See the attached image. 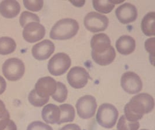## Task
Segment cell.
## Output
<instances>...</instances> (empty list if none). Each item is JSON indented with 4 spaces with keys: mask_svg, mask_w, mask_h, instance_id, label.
Listing matches in <instances>:
<instances>
[{
    "mask_svg": "<svg viewBox=\"0 0 155 130\" xmlns=\"http://www.w3.org/2000/svg\"><path fill=\"white\" fill-rule=\"evenodd\" d=\"M61 111V117L58 124L71 122L75 118V110L70 104L64 103L59 106Z\"/></svg>",
    "mask_w": 155,
    "mask_h": 130,
    "instance_id": "ffe728a7",
    "label": "cell"
},
{
    "mask_svg": "<svg viewBox=\"0 0 155 130\" xmlns=\"http://www.w3.org/2000/svg\"><path fill=\"white\" fill-rule=\"evenodd\" d=\"M3 130H17V127L14 122L12 120H10L6 128Z\"/></svg>",
    "mask_w": 155,
    "mask_h": 130,
    "instance_id": "d6a6232c",
    "label": "cell"
},
{
    "mask_svg": "<svg viewBox=\"0 0 155 130\" xmlns=\"http://www.w3.org/2000/svg\"><path fill=\"white\" fill-rule=\"evenodd\" d=\"M68 96V90L65 84L62 82H57L56 91L52 95V98L58 103H62L64 102Z\"/></svg>",
    "mask_w": 155,
    "mask_h": 130,
    "instance_id": "603a6c76",
    "label": "cell"
},
{
    "mask_svg": "<svg viewBox=\"0 0 155 130\" xmlns=\"http://www.w3.org/2000/svg\"><path fill=\"white\" fill-rule=\"evenodd\" d=\"M71 3L76 7H83L84 5L85 1H70Z\"/></svg>",
    "mask_w": 155,
    "mask_h": 130,
    "instance_id": "836d02e7",
    "label": "cell"
},
{
    "mask_svg": "<svg viewBox=\"0 0 155 130\" xmlns=\"http://www.w3.org/2000/svg\"><path fill=\"white\" fill-rule=\"evenodd\" d=\"M7 88V83L3 77L0 76V95L4 93Z\"/></svg>",
    "mask_w": 155,
    "mask_h": 130,
    "instance_id": "1f68e13d",
    "label": "cell"
},
{
    "mask_svg": "<svg viewBox=\"0 0 155 130\" xmlns=\"http://www.w3.org/2000/svg\"><path fill=\"white\" fill-rule=\"evenodd\" d=\"M10 120V115L4 103L0 100V130L6 128Z\"/></svg>",
    "mask_w": 155,
    "mask_h": 130,
    "instance_id": "4316f807",
    "label": "cell"
},
{
    "mask_svg": "<svg viewBox=\"0 0 155 130\" xmlns=\"http://www.w3.org/2000/svg\"><path fill=\"white\" fill-rule=\"evenodd\" d=\"M79 24L77 21L67 18L58 21L52 28L49 36L55 40H66L74 37L78 34Z\"/></svg>",
    "mask_w": 155,
    "mask_h": 130,
    "instance_id": "7a4b0ae2",
    "label": "cell"
},
{
    "mask_svg": "<svg viewBox=\"0 0 155 130\" xmlns=\"http://www.w3.org/2000/svg\"><path fill=\"white\" fill-rule=\"evenodd\" d=\"M16 48V42L12 38L8 36L0 38V55H9L14 52Z\"/></svg>",
    "mask_w": 155,
    "mask_h": 130,
    "instance_id": "44dd1931",
    "label": "cell"
},
{
    "mask_svg": "<svg viewBox=\"0 0 155 130\" xmlns=\"http://www.w3.org/2000/svg\"><path fill=\"white\" fill-rule=\"evenodd\" d=\"M145 130V129H142V130Z\"/></svg>",
    "mask_w": 155,
    "mask_h": 130,
    "instance_id": "e575fe53",
    "label": "cell"
},
{
    "mask_svg": "<svg viewBox=\"0 0 155 130\" xmlns=\"http://www.w3.org/2000/svg\"><path fill=\"white\" fill-rule=\"evenodd\" d=\"M119 117L117 108L110 103H103L99 107L97 114V121L102 127L111 128L116 123Z\"/></svg>",
    "mask_w": 155,
    "mask_h": 130,
    "instance_id": "3957f363",
    "label": "cell"
},
{
    "mask_svg": "<svg viewBox=\"0 0 155 130\" xmlns=\"http://www.w3.org/2000/svg\"><path fill=\"white\" fill-rule=\"evenodd\" d=\"M2 70L8 80L16 81L23 77L25 72V67L21 60L18 58H11L3 64Z\"/></svg>",
    "mask_w": 155,
    "mask_h": 130,
    "instance_id": "277c9868",
    "label": "cell"
},
{
    "mask_svg": "<svg viewBox=\"0 0 155 130\" xmlns=\"http://www.w3.org/2000/svg\"><path fill=\"white\" fill-rule=\"evenodd\" d=\"M59 130H81V129L76 124H69L64 125Z\"/></svg>",
    "mask_w": 155,
    "mask_h": 130,
    "instance_id": "4dcf8cb0",
    "label": "cell"
},
{
    "mask_svg": "<svg viewBox=\"0 0 155 130\" xmlns=\"http://www.w3.org/2000/svg\"><path fill=\"white\" fill-rule=\"evenodd\" d=\"M111 46V41L109 37L104 33L95 35L91 41L92 53L102 54L107 52Z\"/></svg>",
    "mask_w": 155,
    "mask_h": 130,
    "instance_id": "5bb4252c",
    "label": "cell"
},
{
    "mask_svg": "<svg viewBox=\"0 0 155 130\" xmlns=\"http://www.w3.org/2000/svg\"><path fill=\"white\" fill-rule=\"evenodd\" d=\"M20 11L21 5L16 1H2L0 3V14L5 18H14L19 14Z\"/></svg>",
    "mask_w": 155,
    "mask_h": 130,
    "instance_id": "9a60e30c",
    "label": "cell"
},
{
    "mask_svg": "<svg viewBox=\"0 0 155 130\" xmlns=\"http://www.w3.org/2000/svg\"><path fill=\"white\" fill-rule=\"evenodd\" d=\"M27 130H53V129L47 124L40 121H35L28 125Z\"/></svg>",
    "mask_w": 155,
    "mask_h": 130,
    "instance_id": "f1b7e54d",
    "label": "cell"
},
{
    "mask_svg": "<svg viewBox=\"0 0 155 130\" xmlns=\"http://www.w3.org/2000/svg\"><path fill=\"white\" fill-rule=\"evenodd\" d=\"M23 4L25 8L33 12L40 11L43 7L44 1L42 0L39 1H23Z\"/></svg>",
    "mask_w": 155,
    "mask_h": 130,
    "instance_id": "83f0119b",
    "label": "cell"
},
{
    "mask_svg": "<svg viewBox=\"0 0 155 130\" xmlns=\"http://www.w3.org/2000/svg\"><path fill=\"white\" fill-rule=\"evenodd\" d=\"M76 106L78 115L83 119H88L94 116L97 108L95 98L90 95L80 98Z\"/></svg>",
    "mask_w": 155,
    "mask_h": 130,
    "instance_id": "52a82bcc",
    "label": "cell"
},
{
    "mask_svg": "<svg viewBox=\"0 0 155 130\" xmlns=\"http://www.w3.org/2000/svg\"><path fill=\"white\" fill-rule=\"evenodd\" d=\"M145 49L148 53L150 54V56L152 57L154 59L155 56V38H151L147 40L145 43Z\"/></svg>",
    "mask_w": 155,
    "mask_h": 130,
    "instance_id": "f546056e",
    "label": "cell"
},
{
    "mask_svg": "<svg viewBox=\"0 0 155 130\" xmlns=\"http://www.w3.org/2000/svg\"><path fill=\"white\" fill-rule=\"evenodd\" d=\"M92 58L97 64L101 66H105L113 62L116 58V52L112 46L102 54H95L91 52Z\"/></svg>",
    "mask_w": 155,
    "mask_h": 130,
    "instance_id": "ac0fdd59",
    "label": "cell"
},
{
    "mask_svg": "<svg viewBox=\"0 0 155 130\" xmlns=\"http://www.w3.org/2000/svg\"><path fill=\"white\" fill-rule=\"evenodd\" d=\"M140 127L138 122H129L124 115L120 117L117 125L118 130H138Z\"/></svg>",
    "mask_w": 155,
    "mask_h": 130,
    "instance_id": "cb8c5ba5",
    "label": "cell"
},
{
    "mask_svg": "<svg viewBox=\"0 0 155 130\" xmlns=\"http://www.w3.org/2000/svg\"><path fill=\"white\" fill-rule=\"evenodd\" d=\"M121 86L130 94L138 93L142 89V81L140 77L133 72L128 71L123 74L121 78Z\"/></svg>",
    "mask_w": 155,
    "mask_h": 130,
    "instance_id": "ba28073f",
    "label": "cell"
},
{
    "mask_svg": "<svg viewBox=\"0 0 155 130\" xmlns=\"http://www.w3.org/2000/svg\"><path fill=\"white\" fill-rule=\"evenodd\" d=\"M88 72L81 67H74L71 69L67 75L68 82L74 89L84 87L90 79Z\"/></svg>",
    "mask_w": 155,
    "mask_h": 130,
    "instance_id": "9c48e42d",
    "label": "cell"
},
{
    "mask_svg": "<svg viewBox=\"0 0 155 130\" xmlns=\"http://www.w3.org/2000/svg\"><path fill=\"white\" fill-rule=\"evenodd\" d=\"M41 116L44 121L47 123L58 124L61 117L60 109L56 105L49 103L43 108Z\"/></svg>",
    "mask_w": 155,
    "mask_h": 130,
    "instance_id": "e0dca14e",
    "label": "cell"
},
{
    "mask_svg": "<svg viewBox=\"0 0 155 130\" xmlns=\"http://www.w3.org/2000/svg\"><path fill=\"white\" fill-rule=\"evenodd\" d=\"M116 47L119 53L123 55L132 53L136 47V43L134 38L129 35L120 36L116 43Z\"/></svg>",
    "mask_w": 155,
    "mask_h": 130,
    "instance_id": "2e32d148",
    "label": "cell"
},
{
    "mask_svg": "<svg viewBox=\"0 0 155 130\" xmlns=\"http://www.w3.org/2000/svg\"><path fill=\"white\" fill-rule=\"evenodd\" d=\"M92 4L94 8L102 14H109L112 11L115 5L112 4L110 1H93Z\"/></svg>",
    "mask_w": 155,
    "mask_h": 130,
    "instance_id": "7402d4cb",
    "label": "cell"
},
{
    "mask_svg": "<svg viewBox=\"0 0 155 130\" xmlns=\"http://www.w3.org/2000/svg\"><path fill=\"white\" fill-rule=\"evenodd\" d=\"M71 63V61L69 55L64 53H58L49 60L48 69L52 75H62L70 68Z\"/></svg>",
    "mask_w": 155,
    "mask_h": 130,
    "instance_id": "5b68a950",
    "label": "cell"
},
{
    "mask_svg": "<svg viewBox=\"0 0 155 130\" xmlns=\"http://www.w3.org/2000/svg\"><path fill=\"white\" fill-rule=\"evenodd\" d=\"M45 35V28L39 23L28 24L23 31V36L26 41L35 43L42 40Z\"/></svg>",
    "mask_w": 155,
    "mask_h": 130,
    "instance_id": "8fae6325",
    "label": "cell"
},
{
    "mask_svg": "<svg viewBox=\"0 0 155 130\" xmlns=\"http://www.w3.org/2000/svg\"><path fill=\"white\" fill-rule=\"evenodd\" d=\"M57 82L50 76L43 77L38 80L35 85L37 94L42 98H49L56 91Z\"/></svg>",
    "mask_w": 155,
    "mask_h": 130,
    "instance_id": "30bf717a",
    "label": "cell"
},
{
    "mask_svg": "<svg viewBox=\"0 0 155 130\" xmlns=\"http://www.w3.org/2000/svg\"><path fill=\"white\" fill-rule=\"evenodd\" d=\"M154 107L153 97L147 93H140L133 97L126 105L124 116L129 122H138L145 114L151 112Z\"/></svg>",
    "mask_w": 155,
    "mask_h": 130,
    "instance_id": "6da1fadb",
    "label": "cell"
},
{
    "mask_svg": "<svg viewBox=\"0 0 155 130\" xmlns=\"http://www.w3.org/2000/svg\"><path fill=\"white\" fill-rule=\"evenodd\" d=\"M115 14L117 19L124 24L133 22L138 17L137 8L134 5L127 2L118 7Z\"/></svg>",
    "mask_w": 155,
    "mask_h": 130,
    "instance_id": "7c38bea8",
    "label": "cell"
},
{
    "mask_svg": "<svg viewBox=\"0 0 155 130\" xmlns=\"http://www.w3.org/2000/svg\"><path fill=\"white\" fill-rule=\"evenodd\" d=\"M29 103L35 107H41L49 101V98H42L38 96L35 90H32L28 97Z\"/></svg>",
    "mask_w": 155,
    "mask_h": 130,
    "instance_id": "d4e9b609",
    "label": "cell"
},
{
    "mask_svg": "<svg viewBox=\"0 0 155 130\" xmlns=\"http://www.w3.org/2000/svg\"><path fill=\"white\" fill-rule=\"evenodd\" d=\"M55 49V45L48 40H45L34 45L31 49L33 56L36 60L43 61L48 59Z\"/></svg>",
    "mask_w": 155,
    "mask_h": 130,
    "instance_id": "4fadbf2b",
    "label": "cell"
},
{
    "mask_svg": "<svg viewBox=\"0 0 155 130\" xmlns=\"http://www.w3.org/2000/svg\"><path fill=\"white\" fill-rule=\"evenodd\" d=\"M85 27L92 33L104 31L109 25V19L106 16L95 12H91L85 16Z\"/></svg>",
    "mask_w": 155,
    "mask_h": 130,
    "instance_id": "8992f818",
    "label": "cell"
},
{
    "mask_svg": "<svg viewBox=\"0 0 155 130\" xmlns=\"http://www.w3.org/2000/svg\"><path fill=\"white\" fill-rule=\"evenodd\" d=\"M155 12H149L143 17L141 23V28L144 34L148 36L155 35Z\"/></svg>",
    "mask_w": 155,
    "mask_h": 130,
    "instance_id": "d6986e66",
    "label": "cell"
},
{
    "mask_svg": "<svg viewBox=\"0 0 155 130\" xmlns=\"http://www.w3.org/2000/svg\"><path fill=\"white\" fill-rule=\"evenodd\" d=\"M19 22L21 27H25L28 24L31 22L40 23V19L37 14L29 12L28 11H24L21 13L20 16Z\"/></svg>",
    "mask_w": 155,
    "mask_h": 130,
    "instance_id": "484cf974",
    "label": "cell"
}]
</instances>
